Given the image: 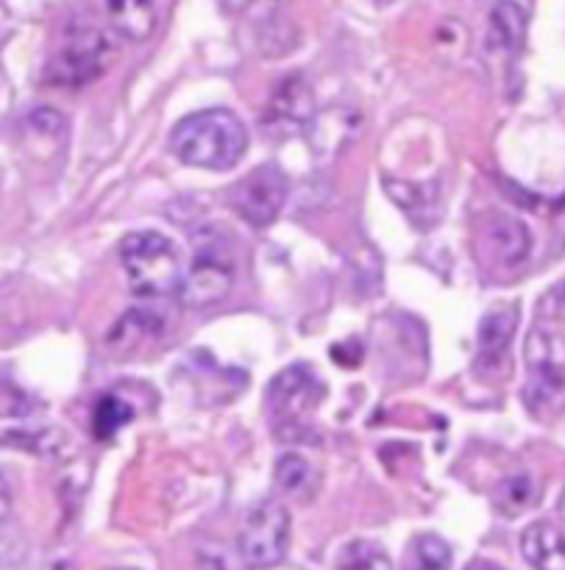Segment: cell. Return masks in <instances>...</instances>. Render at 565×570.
<instances>
[{
	"label": "cell",
	"instance_id": "1",
	"mask_svg": "<svg viewBox=\"0 0 565 570\" xmlns=\"http://www.w3.org/2000/svg\"><path fill=\"white\" fill-rule=\"evenodd\" d=\"M249 131L228 109H204L178 120L171 134V150L184 165L204 170H228L243 159Z\"/></svg>",
	"mask_w": 565,
	"mask_h": 570
},
{
	"label": "cell",
	"instance_id": "2",
	"mask_svg": "<svg viewBox=\"0 0 565 570\" xmlns=\"http://www.w3.org/2000/svg\"><path fill=\"white\" fill-rule=\"evenodd\" d=\"M120 259L126 267L128 287L139 298H167V295L178 293L184 262L173 239L165 234H128L120 243Z\"/></svg>",
	"mask_w": 565,
	"mask_h": 570
},
{
	"label": "cell",
	"instance_id": "3",
	"mask_svg": "<svg viewBox=\"0 0 565 570\" xmlns=\"http://www.w3.org/2000/svg\"><path fill=\"white\" fill-rule=\"evenodd\" d=\"M117 45L109 33L95 22H76L70 26L67 37L50 56L45 67V81L53 87L76 89L98 81L111 65H115Z\"/></svg>",
	"mask_w": 565,
	"mask_h": 570
},
{
	"label": "cell",
	"instance_id": "4",
	"mask_svg": "<svg viewBox=\"0 0 565 570\" xmlns=\"http://www.w3.org/2000/svg\"><path fill=\"white\" fill-rule=\"evenodd\" d=\"M290 515L276 501H265L245 518L237 538L240 560L251 568L279 566L288 554Z\"/></svg>",
	"mask_w": 565,
	"mask_h": 570
},
{
	"label": "cell",
	"instance_id": "5",
	"mask_svg": "<svg viewBox=\"0 0 565 570\" xmlns=\"http://www.w3.org/2000/svg\"><path fill=\"white\" fill-rule=\"evenodd\" d=\"M288 200V178L276 165H262L240 178L228 193V206L251 226H267L276 220Z\"/></svg>",
	"mask_w": 565,
	"mask_h": 570
},
{
	"label": "cell",
	"instance_id": "6",
	"mask_svg": "<svg viewBox=\"0 0 565 570\" xmlns=\"http://www.w3.org/2000/svg\"><path fill=\"white\" fill-rule=\"evenodd\" d=\"M234 282L232 262L215 248H198L195 259L184 265L182 284H178V298L189 309H204V306L221 304L228 295Z\"/></svg>",
	"mask_w": 565,
	"mask_h": 570
},
{
	"label": "cell",
	"instance_id": "7",
	"mask_svg": "<svg viewBox=\"0 0 565 570\" xmlns=\"http://www.w3.org/2000/svg\"><path fill=\"white\" fill-rule=\"evenodd\" d=\"M318 393H321V384L301 365L288 367V371H282L273 379L271 387H267V399H271L273 412L282 421L279 423L282 440H293V434L301 432V415L312 404H318V399H321Z\"/></svg>",
	"mask_w": 565,
	"mask_h": 570
},
{
	"label": "cell",
	"instance_id": "8",
	"mask_svg": "<svg viewBox=\"0 0 565 570\" xmlns=\"http://www.w3.org/2000/svg\"><path fill=\"white\" fill-rule=\"evenodd\" d=\"M312 117H315V95H312L306 78L299 72L282 78L267 104V128L273 131H293L295 128L299 131V128L310 126Z\"/></svg>",
	"mask_w": 565,
	"mask_h": 570
},
{
	"label": "cell",
	"instance_id": "9",
	"mask_svg": "<svg viewBox=\"0 0 565 570\" xmlns=\"http://www.w3.org/2000/svg\"><path fill=\"white\" fill-rule=\"evenodd\" d=\"M518 326V306L499 304L490 309L488 315L479 323V356L477 367L479 371H494L499 362L505 360L507 348L513 343V334Z\"/></svg>",
	"mask_w": 565,
	"mask_h": 570
},
{
	"label": "cell",
	"instance_id": "10",
	"mask_svg": "<svg viewBox=\"0 0 565 570\" xmlns=\"http://www.w3.org/2000/svg\"><path fill=\"white\" fill-rule=\"evenodd\" d=\"M485 243H488L490 256H494L499 265L516 267L533 250V234L524 226L518 217L513 215H499L490 220L488 232H485Z\"/></svg>",
	"mask_w": 565,
	"mask_h": 570
},
{
	"label": "cell",
	"instance_id": "11",
	"mask_svg": "<svg viewBox=\"0 0 565 570\" xmlns=\"http://www.w3.org/2000/svg\"><path fill=\"white\" fill-rule=\"evenodd\" d=\"M106 14L120 37L145 42L159 26V0H106Z\"/></svg>",
	"mask_w": 565,
	"mask_h": 570
},
{
	"label": "cell",
	"instance_id": "12",
	"mask_svg": "<svg viewBox=\"0 0 565 570\" xmlns=\"http://www.w3.org/2000/svg\"><path fill=\"white\" fill-rule=\"evenodd\" d=\"M522 551L533 568L565 570V534L557 532L552 523L540 521L524 529Z\"/></svg>",
	"mask_w": 565,
	"mask_h": 570
},
{
	"label": "cell",
	"instance_id": "13",
	"mask_svg": "<svg viewBox=\"0 0 565 570\" xmlns=\"http://www.w3.org/2000/svg\"><path fill=\"white\" fill-rule=\"evenodd\" d=\"M524 404L533 415H561L565 410V371H529Z\"/></svg>",
	"mask_w": 565,
	"mask_h": 570
},
{
	"label": "cell",
	"instance_id": "14",
	"mask_svg": "<svg viewBox=\"0 0 565 570\" xmlns=\"http://www.w3.org/2000/svg\"><path fill=\"white\" fill-rule=\"evenodd\" d=\"M529 371H565V334L557 328H533L524 343Z\"/></svg>",
	"mask_w": 565,
	"mask_h": 570
},
{
	"label": "cell",
	"instance_id": "15",
	"mask_svg": "<svg viewBox=\"0 0 565 570\" xmlns=\"http://www.w3.org/2000/svg\"><path fill=\"white\" fill-rule=\"evenodd\" d=\"M527 37V17H524L522 6L513 0H499L490 11V45L494 48L516 53Z\"/></svg>",
	"mask_w": 565,
	"mask_h": 570
},
{
	"label": "cell",
	"instance_id": "16",
	"mask_svg": "<svg viewBox=\"0 0 565 570\" xmlns=\"http://www.w3.org/2000/svg\"><path fill=\"white\" fill-rule=\"evenodd\" d=\"M538 499V484L533 476H510L496 488L494 504L501 515L516 518L522 512H527L529 507Z\"/></svg>",
	"mask_w": 565,
	"mask_h": 570
},
{
	"label": "cell",
	"instance_id": "17",
	"mask_svg": "<svg viewBox=\"0 0 565 570\" xmlns=\"http://www.w3.org/2000/svg\"><path fill=\"white\" fill-rule=\"evenodd\" d=\"M134 417V410L120 399V395H104L95 404L92 412V434L98 440H111L128 421Z\"/></svg>",
	"mask_w": 565,
	"mask_h": 570
},
{
	"label": "cell",
	"instance_id": "18",
	"mask_svg": "<svg viewBox=\"0 0 565 570\" xmlns=\"http://www.w3.org/2000/svg\"><path fill=\"white\" fill-rule=\"evenodd\" d=\"M338 562L343 568H384V570L393 568V562H390V557L384 554L382 546L371 543V540H354V543H349Z\"/></svg>",
	"mask_w": 565,
	"mask_h": 570
},
{
	"label": "cell",
	"instance_id": "19",
	"mask_svg": "<svg viewBox=\"0 0 565 570\" xmlns=\"http://www.w3.org/2000/svg\"><path fill=\"white\" fill-rule=\"evenodd\" d=\"M273 476H276L279 488L288 490V493H295V490L304 488L306 479H310V465H306L304 456L284 454L279 456L276 468H273Z\"/></svg>",
	"mask_w": 565,
	"mask_h": 570
},
{
	"label": "cell",
	"instance_id": "20",
	"mask_svg": "<svg viewBox=\"0 0 565 570\" xmlns=\"http://www.w3.org/2000/svg\"><path fill=\"white\" fill-rule=\"evenodd\" d=\"M416 557L423 568H449L451 566V549L446 540H440L438 534H421L416 540Z\"/></svg>",
	"mask_w": 565,
	"mask_h": 570
},
{
	"label": "cell",
	"instance_id": "21",
	"mask_svg": "<svg viewBox=\"0 0 565 570\" xmlns=\"http://www.w3.org/2000/svg\"><path fill=\"white\" fill-rule=\"evenodd\" d=\"M26 538L9 518V521L0 523V566H17V562L26 560Z\"/></svg>",
	"mask_w": 565,
	"mask_h": 570
},
{
	"label": "cell",
	"instance_id": "22",
	"mask_svg": "<svg viewBox=\"0 0 565 570\" xmlns=\"http://www.w3.org/2000/svg\"><path fill=\"white\" fill-rule=\"evenodd\" d=\"M28 410L26 399L17 390L0 387V417H17Z\"/></svg>",
	"mask_w": 565,
	"mask_h": 570
},
{
	"label": "cell",
	"instance_id": "23",
	"mask_svg": "<svg viewBox=\"0 0 565 570\" xmlns=\"http://www.w3.org/2000/svg\"><path fill=\"white\" fill-rule=\"evenodd\" d=\"M11 518V488L6 482V476L0 473V523Z\"/></svg>",
	"mask_w": 565,
	"mask_h": 570
},
{
	"label": "cell",
	"instance_id": "24",
	"mask_svg": "<svg viewBox=\"0 0 565 570\" xmlns=\"http://www.w3.org/2000/svg\"><path fill=\"white\" fill-rule=\"evenodd\" d=\"M552 298H555V309L557 312H565V282H561V287L552 293Z\"/></svg>",
	"mask_w": 565,
	"mask_h": 570
},
{
	"label": "cell",
	"instance_id": "25",
	"mask_svg": "<svg viewBox=\"0 0 565 570\" xmlns=\"http://www.w3.org/2000/svg\"><path fill=\"white\" fill-rule=\"evenodd\" d=\"M557 512H561V518L565 521V490H563V495H561V504H557Z\"/></svg>",
	"mask_w": 565,
	"mask_h": 570
},
{
	"label": "cell",
	"instance_id": "26",
	"mask_svg": "<svg viewBox=\"0 0 565 570\" xmlns=\"http://www.w3.org/2000/svg\"><path fill=\"white\" fill-rule=\"evenodd\" d=\"M256 3H265V6H279V3H284V0H256Z\"/></svg>",
	"mask_w": 565,
	"mask_h": 570
}]
</instances>
